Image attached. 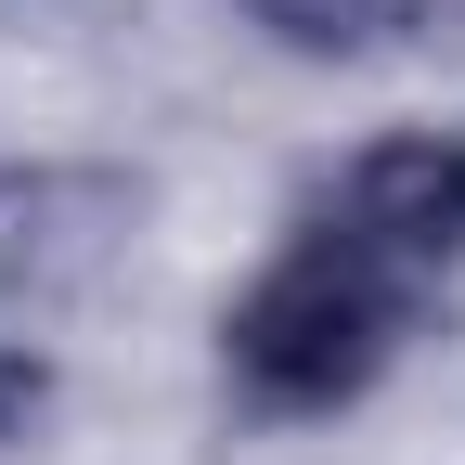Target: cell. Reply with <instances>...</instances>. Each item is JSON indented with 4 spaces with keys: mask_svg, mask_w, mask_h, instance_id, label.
Wrapping results in <instances>:
<instances>
[{
    "mask_svg": "<svg viewBox=\"0 0 465 465\" xmlns=\"http://www.w3.org/2000/svg\"><path fill=\"white\" fill-rule=\"evenodd\" d=\"M232 375L246 401L272 414H336V401H362L388 375V349L414 336V272H388L375 246H349V232H311V246H284L246 298H232Z\"/></svg>",
    "mask_w": 465,
    "mask_h": 465,
    "instance_id": "obj_1",
    "label": "cell"
},
{
    "mask_svg": "<svg viewBox=\"0 0 465 465\" xmlns=\"http://www.w3.org/2000/svg\"><path fill=\"white\" fill-rule=\"evenodd\" d=\"M323 232L375 246L388 272H440V259L465 246V155H452V143H375V155H349Z\"/></svg>",
    "mask_w": 465,
    "mask_h": 465,
    "instance_id": "obj_2",
    "label": "cell"
},
{
    "mask_svg": "<svg viewBox=\"0 0 465 465\" xmlns=\"http://www.w3.org/2000/svg\"><path fill=\"white\" fill-rule=\"evenodd\" d=\"M116 182H65V168H39V182H0V284H65L104 259V232H52L65 207H91Z\"/></svg>",
    "mask_w": 465,
    "mask_h": 465,
    "instance_id": "obj_3",
    "label": "cell"
},
{
    "mask_svg": "<svg viewBox=\"0 0 465 465\" xmlns=\"http://www.w3.org/2000/svg\"><path fill=\"white\" fill-rule=\"evenodd\" d=\"M246 14L311 65H375V52H401L427 26V0H246Z\"/></svg>",
    "mask_w": 465,
    "mask_h": 465,
    "instance_id": "obj_4",
    "label": "cell"
},
{
    "mask_svg": "<svg viewBox=\"0 0 465 465\" xmlns=\"http://www.w3.org/2000/svg\"><path fill=\"white\" fill-rule=\"evenodd\" d=\"M452 155H465V143H452Z\"/></svg>",
    "mask_w": 465,
    "mask_h": 465,
    "instance_id": "obj_5",
    "label": "cell"
}]
</instances>
